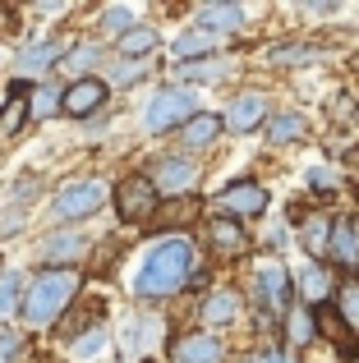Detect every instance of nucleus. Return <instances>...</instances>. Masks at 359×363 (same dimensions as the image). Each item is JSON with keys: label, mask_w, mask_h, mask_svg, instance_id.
I'll list each match as a JSON object with an SVG mask.
<instances>
[{"label": "nucleus", "mask_w": 359, "mask_h": 363, "mask_svg": "<svg viewBox=\"0 0 359 363\" xmlns=\"http://www.w3.org/2000/svg\"><path fill=\"white\" fill-rule=\"evenodd\" d=\"M207 207H212V216H226V221L249 225V221H263V216H267L272 189L263 184L258 175H235L221 194H212V203H207Z\"/></svg>", "instance_id": "20e7f679"}, {"label": "nucleus", "mask_w": 359, "mask_h": 363, "mask_svg": "<svg viewBox=\"0 0 359 363\" xmlns=\"http://www.w3.org/2000/svg\"><path fill=\"white\" fill-rule=\"evenodd\" d=\"M332 120L341 124V120H355V101H350V92H336V101H332Z\"/></svg>", "instance_id": "4c0bfd02"}, {"label": "nucleus", "mask_w": 359, "mask_h": 363, "mask_svg": "<svg viewBox=\"0 0 359 363\" xmlns=\"http://www.w3.org/2000/svg\"><path fill=\"white\" fill-rule=\"evenodd\" d=\"M198 111H203V101H198L194 88L162 83V88L148 97V106H143V129L153 133V138H162V133H175L184 120H194Z\"/></svg>", "instance_id": "39448f33"}, {"label": "nucleus", "mask_w": 359, "mask_h": 363, "mask_svg": "<svg viewBox=\"0 0 359 363\" xmlns=\"http://www.w3.org/2000/svg\"><path fill=\"white\" fill-rule=\"evenodd\" d=\"M97 23H101V33H106V37H125L129 28L138 23V14L129 5H101L97 9Z\"/></svg>", "instance_id": "2f4dec72"}, {"label": "nucleus", "mask_w": 359, "mask_h": 363, "mask_svg": "<svg viewBox=\"0 0 359 363\" xmlns=\"http://www.w3.org/2000/svg\"><path fill=\"white\" fill-rule=\"evenodd\" d=\"M355 124H359V101H355Z\"/></svg>", "instance_id": "79ce46f5"}, {"label": "nucleus", "mask_w": 359, "mask_h": 363, "mask_svg": "<svg viewBox=\"0 0 359 363\" xmlns=\"http://www.w3.org/2000/svg\"><path fill=\"white\" fill-rule=\"evenodd\" d=\"M18 359H23V336L0 327V363H18Z\"/></svg>", "instance_id": "e433bc0d"}, {"label": "nucleus", "mask_w": 359, "mask_h": 363, "mask_svg": "<svg viewBox=\"0 0 359 363\" xmlns=\"http://www.w3.org/2000/svg\"><path fill=\"white\" fill-rule=\"evenodd\" d=\"M327 267L346 276H359V212L341 207L332 212V235H327Z\"/></svg>", "instance_id": "9b49d317"}, {"label": "nucleus", "mask_w": 359, "mask_h": 363, "mask_svg": "<svg viewBox=\"0 0 359 363\" xmlns=\"http://www.w3.org/2000/svg\"><path fill=\"white\" fill-rule=\"evenodd\" d=\"M290 276H295V303H304L309 313H318V308L332 303L336 276H332V267H327V262H304L299 272H290Z\"/></svg>", "instance_id": "2eb2a0df"}, {"label": "nucleus", "mask_w": 359, "mask_h": 363, "mask_svg": "<svg viewBox=\"0 0 359 363\" xmlns=\"http://www.w3.org/2000/svg\"><path fill=\"white\" fill-rule=\"evenodd\" d=\"M350 65H355V69H359V55H355V60H350Z\"/></svg>", "instance_id": "37998d69"}, {"label": "nucleus", "mask_w": 359, "mask_h": 363, "mask_svg": "<svg viewBox=\"0 0 359 363\" xmlns=\"http://www.w3.org/2000/svg\"><path fill=\"white\" fill-rule=\"evenodd\" d=\"M0 106H5V97H0Z\"/></svg>", "instance_id": "a18cd8bd"}, {"label": "nucleus", "mask_w": 359, "mask_h": 363, "mask_svg": "<svg viewBox=\"0 0 359 363\" xmlns=\"http://www.w3.org/2000/svg\"><path fill=\"white\" fill-rule=\"evenodd\" d=\"M226 138V129H221V116H216V111H198L194 120H184L175 129V143H180V152H184V157H203V152H212L216 143Z\"/></svg>", "instance_id": "dca6fc26"}, {"label": "nucleus", "mask_w": 359, "mask_h": 363, "mask_svg": "<svg viewBox=\"0 0 359 363\" xmlns=\"http://www.w3.org/2000/svg\"><path fill=\"white\" fill-rule=\"evenodd\" d=\"M0 272H5V267H0Z\"/></svg>", "instance_id": "49530a36"}, {"label": "nucleus", "mask_w": 359, "mask_h": 363, "mask_svg": "<svg viewBox=\"0 0 359 363\" xmlns=\"http://www.w3.org/2000/svg\"><path fill=\"white\" fill-rule=\"evenodd\" d=\"M37 363H60V359H37Z\"/></svg>", "instance_id": "ea45409f"}, {"label": "nucleus", "mask_w": 359, "mask_h": 363, "mask_svg": "<svg viewBox=\"0 0 359 363\" xmlns=\"http://www.w3.org/2000/svg\"><path fill=\"white\" fill-rule=\"evenodd\" d=\"M148 74H153V60H111L106 65V88H134V83H143Z\"/></svg>", "instance_id": "c756f323"}, {"label": "nucleus", "mask_w": 359, "mask_h": 363, "mask_svg": "<svg viewBox=\"0 0 359 363\" xmlns=\"http://www.w3.org/2000/svg\"><path fill=\"white\" fill-rule=\"evenodd\" d=\"M83 290V272L79 267H42L33 281L23 285V299H18V318L33 331H51L55 322L70 313V303Z\"/></svg>", "instance_id": "f03ea898"}, {"label": "nucleus", "mask_w": 359, "mask_h": 363, "mask_svg": "<svg viewBox=\"0 0 359 363\" xmlns=\"http://www.w3.org/2000/svg\"><path fill=\"white\" fill-rule=\"evenodd\" d=\"M346 179H350V189L359 194V143H355L350 152H346Z\"/></svg>", "instance_id": "58836bf2"}, {"label": "nucleus", "mask_w": 359, "mask_h": 363, "mask_svg": "<svg viewBox=\"0 0 359 363\" xmlns=\"http://www.w3.org/2000/svg\"><path fill=\"white\" fill-rule=\"evenodd\" d=\"M290 225H295V244L309 253V262H327V235H332V212H323V207H309V212H299Z\"/></svg>", "instance_id": "6ab92c4d"}, {"label": "nucleus", "mask_w": 359, "mask_h": 363, "mask_svg": "<svg viewBox=\"0 0 359 363\" xmlns=\"http://www.w3.org/2000/svg\"><path fill=\"white\" fill-rule=\"evenodd\" d=\"M226 363H249V359H226Z\"/></svg>", "instance_id": "a19ab883"}, {"label": "nucleus", "mask_w": 359, "mask_h": 363, "mask_svg": "<svg viewBox=\"0 0 359 363\" xmlns=\"http://www.w3.org/2000/svg\"><path fill=\"white\" fill-rule=\"evenodd\" d=\"M101 345H106V327H92V331H83V336H74V340H70L74 354H97Z\"/></svg>", "instance_id": "c9c22d12"}, {"label": "nucleus", "mask_w": 359, "mask_h": 363, "mask_svg": "<svg viewBox=\"0 0 359 363\" xmlns=\"http://www.w3.org/2000/svg\"><path fill=\"white\" fill-rule=\"evenodd\" d=\"M171 55L175 65H194V60H207V55H216V37L203 33V28H184V33L171 42Z\"/></svg>", "instance_id": "cd10ccee"}, {"label": "nucleus", "mask_w": 359, "mask_h": 363, "mask_svg": "<svg viewBox=\"0 0 359 363\" xmlns=\"http://www.w3.org/2000/svg\"><path fill=\"white\" fill-rule=\"evenodd\" d=\"M60 55H65V46L55 42V37H42V42L23 46V51H18V79H23V83H42V74L55 69Z\"/></svg>", "instance_id": "412c9836"}, {"label": "nucleus", "mask_w": 359, "mask_h": 363, "mask_svg": "<svg viewBox=\"0 0 359 363\" xmlns=\"http://www.w3.org/2000/svg\"><path fill=\"white\" fill-rule=\"evenodd\" d=\"M60 92H65V83H33V92H28V101H23V111H28V120H55L60 116Z\"/></svg>", "instance_id": "c85d7f7f"}, {"label": "nucleus", "mask_w": 359, "mask_h": 363, "mask_svg": "<svg viewBox=\"0 0 359 363\" xmlns=\"http://www.w3.org/2000/svg\"><path fill=\"white\" fill-rule=\"evenodd\" d=\"M249 363H304V354H295V350H286L277 336H258L249 345V354H244Z\"/></svg>", "instance_id": "7c9ffc66"}, {"label": "nucleus", "mask_w": 359, "mask_h": 363, "mask_svg": "<svg viewBox=\"0 0 359 363\" xmlns=\"http://www.w3.org/2000/svg\"><path fill=\"white\" fill-rule=\"evenodd\" d=\"M272 92L267 88H235L231 97H226V111H221V129L235 133V138H244V133H258L263 124L272 116Z\"/></svg>", "instance_id": "9d476101"}, {"label": "nucleus", "mask_w": 359, "mask_h": 363, "mask_svg": "<svg viewBox=\"0 0 359 363\" xmlns=\"http://www.w3.org/2000/svg\"><path fill=\"white\" fill-rule=\"evenodd\" d=\"M332 313H336V322H341V327L359 340V276H346V281H336Z\"/></svg>", "instance_id": "bb28decb"}, {"label": "nucleus", "mask_w": 359, "mask_h": 363, "mask_svg": "<svg viewBox=\"0 0 359 363\" xmlns=\"http://www.w3.org/2000/svg\"><path fill=\"white\" fill-rule=\"evenodd\" d=\"M244 313H249V303H244V290L231 281H216L203 290V299H198L194 318L203 331H221V327H240Z\"/></svg>", "instance_id": "1a4fd4ad"}, {"label": "nucleus", "mask_w": 359, "mask_h": 363, "mask_svg": "<svg viewBox=\"0 0 359 363\" xmlns=\"http://www.w3.org/2000/svg\"><path fill=\"white\" fill-rule=\"evenodd\" d=\"M23 285H28V276H18V272H0V318H14V313H18Z\"/></svg>", "instance_id": "473e14b6"}, {"label": "nucleus", "mask_w": 359, "mask_h": 363, "mask_svg": "<svg viewBox=\"0 0 359 363\" xmlns=\"http://www.w3.org/2000/svg\"><path fill=\"white\" fill-rule=\"evenodd\" d=\"M244 303L253 308V327H258V336H272L277 322L286 318V308L295 303V276H290V267L281 262V257L258 262L249 290H244Z\"/></svg>", "instance_id": "7ed1b4c3"}, {"label": "nucleus", "mask_w": 359, "mask_h": 363, "mask_svg": "<svg viewBox=\"0 0 359 363\" xmlns=\"http://www.w3.org/2000/svg\"><path fill=\"white\" fill-rule=\"evenodd\" d=\"M101 42H74V46H65V55H60V69L70 74V83L74 79H92V69L101 65Z\"/></svg>", "instance_id": "393cba45"}, {"label": "nucleus", "mask_w": 359, "mask_h": 363, "mask_svg": "<svg viewBox=\"0 0 359 363\" xmlns=\"http://www.w3.org/2000/svg\"><path fill=\"white\" fill-rule=\"evenodd\" d=\"M106 198H111V189L101 184V179H74V184L55 189L51 216L60 225H79V221H88V216H97L101 207H106Z\"/></svg>", "instance_id": "6e6552de"}, {"label": "nucleus", "mask_w": 359, "mask_h": 363, "mask_svg": "<svg viewBox=\"0 0 359 363\" xmlns=\"http://www.w3.org/2000/svg\"><path fill=\"white\" fill-rule=\"evenodd\" d=\"M106 101H111V88L97 79V74H92V79H74V83H65V92H60V116L92 120V116L106 111Z\"/></svg>", "instance_id": "4468645a"}, {"label": "nucleus", "mask_w": 359, "mask_h": 363, "mask_svg": "<svg viewBox=\"0 0 359 363\" xmlns=\"http://www.w3.org/2000/svg\"><path fill=\"white\" fill-rule=\"evenodd\" d=\"M194 272H198V240L189 230H171V235H157L148 244L129 290L143 303H166L194 285Z\"/></svg>", "instance_id": "f257e3e1"}, {"label": "nucleus", "mask_w": 359, "mask_h": 363, "mask_svg": "<svg viewBox=\"0 0 359 363\" xmlns=\"http://www.w3.org/2000/svg\"><path fill=\"white\" fill-rule=\"evenodd\" d=\"M143 175L153 179V189H157L162 203H175V198H198L203 170H198V161L184 157V152H162V157H153L143 166Z\"/></svg>", "instance_id": "423d86ee"}, {"label": "nucleus", "mask_w": 359, "mask_h": 363, "mask_svg": "<svg viewBox=\"0 0 359 363\" xmlns=\"http://www.w3.org/2000/svg\"><path fill=\"white\" fill-rule=\"evenodd\" d=\"M263 129H267L272 147H295V143H304L309 133H314V124H309L304 111H272Z\"/></svg>", "instance_id": "4be33fe9"}, {"label": "nucleus", "mask_w": 359, "mask_h": 363, "mask_svg": "<svg viewBox=\"0 0 359 363\" xmlns=\"http://www.w3.org/2000/svg\"><path fill=\"white\" fill-rule=\"evenodd\" d=\"M263 60H267L272 69H299V65L323 60V46H314V42H272L267 51H263Z\"/></svg>", "instance_id": "5701e85b"}, {"label": "nucleus", "mask_w": 359, "mask_h": 363, "mask_svg": "<svg viewBox=\"0 0 359 363\" xmlns=\"http://www.w3.org/2000/svg\"><path fill=\"white\" fill-rule=\"evenodd\" d=\"M88 248H92V240L83 230H74V225H60V230H51L42 240V267H79L83 257H88Z\"/></svg>", "instance_id": "f3484780"}, {"label": "nucleus", "mask_w": 359, "mask_h": 363, "mask_svg": "<svg viewBox=\"0 0 359 363\" xmlns=\"http://www.w3.org/2000/svg\"><path fill=\"white\" fill-rule=\"evenodd\" d=\"M226 74H231V60H221V55H207V60H194V65H171V79L180 88H189V83H221Z\"/></svg>", "instance_id": "a878e982"}, {"label": "nucleus", "mask_w": 359, "mask_h": 363, "mask_svg": "<svg viewBox=\"0 0 359 363\" xmlns=\"http://www.w3.org/2000/svg\"><path fill=\"white\" fill-rule=\"evenodd\" d=\"M162 46V33L153 23H134L125 37H116V51L120 60H153V51Z\"/></svg>", "instance_id": "b1692460"}, {"label": "nucleus", "mask_w": 359, "mask_h": 363, "mask_svg": "<svg viewBox=\"0 0 359 363\" xmlns=\"http://www.w3.org/2000/svg\"><path fill=\"white\" fill-rule=\"evenodd\" d=\"M166 359L171 363H226V340L216 331L189 327V331H175L166 340Z\"/></svg>", "instance_id": "ddd939ff"}, {"label": "nucleus", "mask_w": 359, "mask_h": 363, "mask_svg": "<svg viewBox=\"0 0 359 363\" xmlns=\"http://www.w3.org/2000/svg\"><path fill=\"white\" fill-rule=\"evenodd\" d=\"M23 120H28L23 101H9L5 97V106H0V138H14V133L23 129Z\"/></svg>", "instance_id": "f704fd0d"}, {"label": "nucleus", "mask_w": 359, "mask_h": 363, "mask_svg": "<svg viewBox=\"0 0 359 363\" xmlns=\"http://www.w3.org/2000/svg\"><path fill=\"white\" fill-rule=\"evenodd\" d=\"M272 336H277L286 350L304 354V350H314V345H318V313H309L304 303H290L286 318L277 322V331H272Z\"/></svg>", "instance_id": "a211bd4d"}, {"label": "nucleus", "mask_w": 359, "mask_h": 363, "mask_svg": "<svg viewBox=\"0 0 359 363\" xmlns=\"http://www.w3.org/2000/svg\"><path fill=\"white\" fill-rule=\"evenodd\" d=\"M203 248H207L212 257H221V262H240V257L253 253V235H249V225H240V221L207 216V225H203Z\"/></svg>", "instance_id": "f8f14e48"}, {"label": "nucleus", "mask_w": 359, "mask_h": 363, "mask_svg": "<svg viewBox=\"0 0 359 363\" xmlns=\"http://www.w3.org/2000/svg\"><path fill=\"white\" fill-rule=\"evenodd\" d=\"M0 65H5V51H0Z\"/></svg>", "instance_id": "c03bdc74"}, {"label": "nucleus", "mask_w": 359, "mask_h": 363, "mask_svg": "<svg viewBox=\"0 0 359 363\" xmlns=\"http://www.w3.org/2000/svg\"><path fill=\"white\" fill-rule=\"evenodd\" d=\"M194 28L221 37V33H240L249 28V5H235V0H207V5L194 9Z\"/></svg>", "instance_id": "aec40b11"}, {"label": "nucleus", "mask_w": 359, "mask_h": 363, "mask_svg": "<svg viewBox=\"0 0 359 363\" xmlns=\"http://www.w3.org/2000/svg\"><path fill=\"white\" fill-rule=\"evenodd\" d=\"M148 363H153V359H148Z\"/></svg>", "instance_id": "de8ad7c7"}, {"label": "nucleus", "mask_w": 359, "mask_h": 363, "mask_svg": "<svg viewBox=\"0 0 359 363\" xmlns=\"http://www.w3.org/2000/svg\"><path fill=\"white\" fill-rule=\"evenodd\" d=\"M111 203H116V212H120L125 225H157V216H162V198H157L153 179H148L143 170H129L125 179H116Z\"/></svg>", "instance_id": "0eeeda50"}, {"label": "nucleus", "mask_w": 359, "mask_h": 363, "mask_svg": "<svg viewBox=\"0 0 359 363\" xmlns=\"http://www.w3.org/2000/svg\"><path fill=\"white\" fill-rule=\"evenodd\" d=\"M309 194L314 198H336L341 194V175H336L332 166H314L309 170Z\"/></svg>", "instance_id": "72a5a7b5"}]
</instances>
